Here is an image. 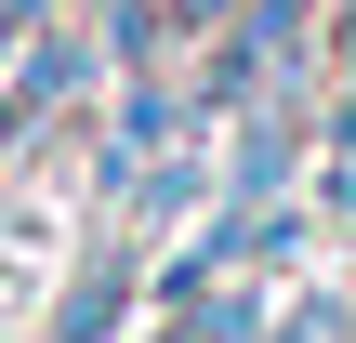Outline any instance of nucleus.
Masks as SVG:
<instances>
[{"label":"nucleus","mask_w":356,"mask_h":343,"mask_svg":"<svg viewBox=\"0 0 356 343\" xmlns=\"http://www.w3.org/2000/svg\"><path fill=\"white\" fill-rule=\"evenodd\" d=\"M119 304H132V264L106 251V264H92V278L66 291V317H53V343H106V330H119Z\"/></svg>","instance_id":"2"},{"label":"nucleus","mask_w":356,"mask_h":343,"mask_svg":"<svg viewBox=\"0 0 356 343\" xmlns=\"http://www.w3.org/2000/svg\"><path fill=\"white\" fill-rule=\"evenodd\" d=\"M277 172H291V132H277V119H251V145H238V198H264Z\"/></svg>","instance_id":"3"},{"label":"nucleus","mask_w":356,"mask_h":343,"mask_svg":"<svg viewBox=\"0 0 356 343\" xmlns=\"http://www.w3.org/2000/svg\"><path fill=\"white\" fill-rule=\"evenodd\" d=\"M172 13H185V26H211V13H225V0H172Z\"/></svg>","instance_id":"4"},{"label":"nucleus","mask_w":356,"mask_h":343,"mask_svg":"<svg viewBox=\"0 0 356 343\" xmlns=\"http://www.w3.org/2000/svg\"><path fill=\"white\" fill-rule=\"evenodd\" d=\"M277 53H291V0H264V13H251V26H238L225 53H211V106H238V93H251V79H264Z\"/></svg>","instance_id":"1"}]
</instances>
